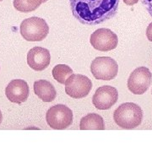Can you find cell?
Returning a JSON list of instances; mask_svg holds the SVG:
<instances>
[{
  "label": "cell",
  "instance_id": "obj_3",
  "mask_svg": "<svg viewBox=\"0 0 152 152\" xmlns=\"http://www.w3.org/2000/svg\"><path fill=\"white\" fill-rule=\"evenodd\" d=\"M20 31L28 42H41L48 35L49 27L44 19L33 16L21 22Z\"/></svg>",
  "mask_w": 152,
  "mask_h": 152
},
{
  "label": "cell",
  "instance_id": "obj_15",
  "mask_svg": "<svg viewBox=\"0 0 152 152\" xmlns=\"http://www.w3.org/2000/svg\"><path fill=\"white\" fill-rule=\"evenodd\" d=\"M73 74V70L69 66L66 64H58L53 69V76L60 84H64L66 80Z\"/></svg>",
  "mask_w": 152,
  "mask_h": 152
},
{
  "label": "cell",
  "instance_id": "obj_22",
  "mask_svg": "<svg viewBox=\"0 0 152 152\" xmlns=\"http://www.w3.org/2000/svg\"><path fill=\"white\" fill-rule=\"evenodd\" d=\"M151 93H152V91H151Z\"/></svg>",
  "mask_w": 152,
  "mask_h": 152
},
{
  "label": "cell",
  "instance_id": "obj_18",
  "mask_svg": "<svg viewBox=\"0 0 152 152\" xmlns=\"http://www.w3.org/2000/svg\"><path fill=\"white\" fill-rule=\"evenodd\" d=\"M124 2L126 5L132 6L136 4L139 2V0H124Z\"/></svg>",
  "mask_w": 152,
  "mask_h": 152
},
{
  "label": "cell",
  "instance_id": "obj_7",
  "mask_svg": "<svg viewBox=\"0 0 152 152\" xmlns=\"http://www.w3.org/2000/svg\"><path fill=\"white\" fill-rule=\"evenodd\" d=\"M152 82V74L146 67H140L133 71L128 80V88L134 95H143Z\"/></svg>",
  "mask_w": 152,
  "mask_h": 152
},
{
  "label": "cell",
  "instance_id": "obj_4",
  "mask_svg": "<svg viewBox=\"0 0 152 152\" xmlns=\"http://www.w3.org/2000/svg\"><path fill=\"white\" fill-rule=\"evenodd\" d=\"M46 120L48 124L53 129H65L73 123V113L65 105L58 104L48 109Z\"/></svg>",
  "mask_w": 152,
  "mask_h": 152
},
{
  "label": "cell",
  "instance_id": "obj_2",
  "mask_svg": "<svg viewBox=\"0 0 152 152\" xmlns=\"http://www.w3.org/2000/svg\"><path fill=\"white\" fill-rule=\"evenodd\" d=\"M115 123L125 129H133L140 125L143 119L141 107L133 102H126L120 105L113 113Z\"/></svg>",
  "mask_w": 152,
  "mask_h": 152
},
{
  "label": "cell",
  "instance_id": "obj_16",
  "mask_svg": "<svg viewBox=\"0 0 152 152\" xmlns=\"http://www.w3.org/2000/svg\"><path fill=\"white\" fill-rule=\"evenodd\" d=\"M143 5L146 9V10L149 12V14L152 17V0H140Z\"/></svg>",
  "mask_w": 152,
  "mask_h": 152
},
{
  "label": "cell",
  "instance_id": "obj_1",
  "mask_svg": "<svg viewBox=\"0 0 152 152\" xmlns=\"http://www.w3.org/2000/svg\"><path fill=\"white\" fill-rule=\"evenodd\" d=\"M120 0H69L74 17L81 24L96 26L113 18Z\"/></svg>",
  "mask_w": 152,
  "mask_h": 152
},
{
  "label": "cell",
  "instance_id": "obj_9",
  "mask_svg": "<svg viewBox=\"0 0 152 152\" xmlns=\"http://www.w3.org/2000/svg\"><path fill=\"white\" fill-rule=\"evenodd\" d=\"M118 99V92L116 88L104 86L98 88L92 98L93 105L99 110H107L116 104Z\"/></svg>",
  "mask_w": 152,
  "mask_h": 152
},
{
  "label": "cell",
  "instance_id": "obj_14",
  "mask_svg": "<svg viewBox=\"0 0 152 152\" xmlns=\"http://www.w3.org/2000/svg\"><path fill=\"white\" fill-rule=\"evenodd\" d=\"M42 3V0H14L13 4L19 12L30 13L36 10Z\"/></svg>",
  "mask_w": 152,
  "mask_h": 152
},
{
  "label": "cell",
  "instance_id": "obj_21",
  "mask_svg": "<svg viewBox=\"0 0 152 152\" xmlns=\"http://www.w3.org/2000/svg\"><path fill=\"white\" fill-rule=\"evenodd\" d=\"M1 1H3V0H0V2H1Z\"/></svg>",
  "mask_w": 152,
  "mask_h": 152
},
{
  "label": "cell",
  "instance_id": "obj_5",
  "mask_svg": "<svg viewBox=\"0 0 152 152\" xmlns=\"http://www.w3.org/2000/svg\"><path fill=\"white\" fill-rule=\"evenodd\" d=\"M65 92L75 99H81L87 96L92 89V82L85 75L72 74L65 83Z\"/></svg>",
  "mask_w": 152,
  "mask_h": 152
},
{
  "label": "cell",
  "instance_id": "obj_13",
  "mask_svg": "<svg viewBox=\"0 0 152 152\" xmlns=\"http://www.w3.org/2000/svg\"><path fill=\"white\" fill-rule=\"evenodd\" d=\"M81 130H103L105 129L103 118L96 113H89L80 120Z\"/></svg>",
  "mask_w": 152,
  "mask_h": 152
},
{
  "label": "cell",
  "instance_id": "obj_12",
  "mask_svg": "<svg viewBox=\"0 0 152 152\" xmlns=\"http://www.w3.org/2000/svg\"><path fill=\"white\" fill-rule=\"evenodd\" d=\"M34 92L44 102H51L57 96V91L53 84L45 80H40L34 83Z\"/></svg>",
  "mask_w": 152,
  "mask_h": 152
},
{
  "label": "cell",
  "instance_id": "obj_20",
  "mask_svg": "<svg viewBox=\"0 0 152 152\" xmlns=\"http://www.w3.org/2000/svg\"><path fill=\"white\" fill-rule=\"evenodd\" d=\"M47 1H48V0H42V2H43V3H45V2H47Z\"/></svg>",
  "mask_w": 152,
  "mask_h": 152
},
{
  "label": "cell",
  "instance_id": "obj_11",
  "mask_svg": "<svg viewBox=\"0 0 152 152\" xmlns=\"http://www.w3.org/2000/svg\"><path fill=\"white\" fill-rule=\"evenodd\" d=\"M51 55L48 49L35 47L31 48L27 54V64L32 69L42 71L50 64Z\"/></svg>",
  "mask_w": 152,
  "mask_h": 152
},
{
  "label": "cell",
  "instance_id": "obj_19",
  "mask_svg": "<svg viewBox=\"0 0 152 152\" xmlns=\"http://www.w3.org/2000/svg\"><path fill=\"white\" fill-rule=\"evenodd\" d=\"M2 120H3V114H2L1 111H0V124L2 123Z\"/></svg>",
  "mask_w": 152,
  "mask_h": 152
},
{
  "label": "cell",
  "instance_id": "obj_10",
  "mask_svg": "<svg viewBox=\"0 0 152 152\" xmlns=\"http://www.w3.org/2000/svg\"><path fill=\"white\" fill-rule=\"evenodd\" d=\"M30 94L29 86L23 80H13L5 89L7 98L14 103L20 104L28 99Z\"/></svg>",
  "mask_w": 152,
  "mask_h": 152
},
{
  "label": "cell",
  "instance_id": "obj_17",
  "mask_svg": "<svg viewBox=\"0 0 152 152\" xmlns=\"http://www.w3.org/2000/svg\"><path fill=\"white\" fill-rule=\"evenodd\" d=\"M146 37L147 39H148L150 42H152V22L148 26V27H147Z\"/></svg>",
  "mask_w": 152,
  "mask_h": 152
},
{
  "label": "cell",
  "instance_id": "obj_6",
  "mask_svg": "<svg viewBox=\"0 0 152 152\" xmlns=\"http://www.w3.org/2000/svg\"><path fill=\"white\" fill-rule=\"evenodd\" d=\"M91 71L96 80H112L118 73V65L110 57H98L92 61Z\"/></svg>",
  "mask_w": 152,
  "mask_h": 152
},
{
  "label": "cell",
  "instance_id": "obj_8",
  "mask_svg": "<svg viewBox=\"0 0 152 152\" xmlns=\"http://www.w3.org/2000/svg\"><path fill=\"white\" fill-rule=\"evenodd\" d=\"M93 48L101 52H108L117 48L118 44V36L107 28H101L93 32L90 38Z\"/></svg>",
  "mask_w": 152,
  "mask_h": 152
}]
</instances>
